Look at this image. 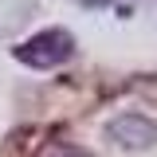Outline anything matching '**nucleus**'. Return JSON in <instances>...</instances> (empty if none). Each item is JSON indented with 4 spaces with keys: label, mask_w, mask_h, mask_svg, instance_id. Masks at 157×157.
<instances>
[{
    "label": "nucleus",
    "mask_w": 157,
    "mask_h": 157,
    "mask_svg": "<svg viewBox=\"0 0 157 157\" xmlns=\"http://www.w3.org/2000/svg\"><path fill=\"white\" fill-rule=\"evenodd\" d=\"M106 134H110V141L114 145H122V149H149L157 141V122L145 114H118L110 126H106Z\"/></svg>",
    "instance_id": "2"
},
{
    "label": "nucleus",
    "mask_w": 157,
    "mask_h": 157,
    "mask_svg": "<svg viewBox=\"0 0 157 157\" xmlns=\"http://www.w3.org/2000/svg\"><path fill=\"white\" fill-rule=\"evenodd\" d=\"M75 55V36L67 28H43L36 36H28L24 43H16V59L32 71H51L59 63Z\"/></svg>",
    "instance_id": "1"
}]
</instances>
